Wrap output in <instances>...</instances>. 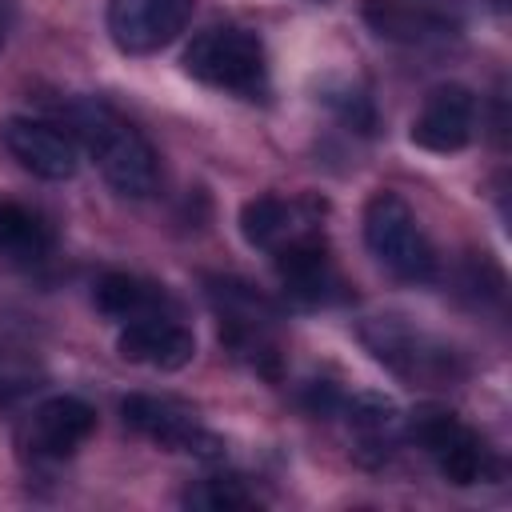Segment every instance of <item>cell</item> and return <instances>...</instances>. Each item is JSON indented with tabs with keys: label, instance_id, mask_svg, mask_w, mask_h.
Wrapping results in <instances>:
<instances>
[{
	"label": "cell",
	"instance_id": "obj_10",
	"mask_svg": "<svg viewBox=\"0 0 512 512\" xmlns=\"http://www.w3.org/2000/svg\"><path fill=\"white\" fill-rule=\"evenodd\" d=\"M96 428V408L80 396H48L24 424V448L32 460H68Z\"/></svg>",
	"mask_w": 512,
	"mask_h": 512
},
{
	"label": "cell",
	"instance_id": "obj_17",
	"mask_svg": "<svg viewBox=\"0 0 512 512\" xmlns=\"http://www.w3.org/2000/svg\"><path fill=\"white\" fill-rule=\"evenodd\" d=\"M48 252H52V228L36 212H28L12 200H0V260L40 264Z\"/></svg>",
	"mask_w": 512,
	"mask_h": 512
},
{
	"label": "cell",
	"instance_id": "obj_7",
	"mask_svg": "<svg viewBox=\"0 0 512 512\" xmlns=\"http://www.w3.org/2000/svg\"><path fill=\"white\" fill-rule=\"evenodd\" d=\"M120 416L132 432H140L144 440L168 448V452H188L200 460H216L224 452V444L200 424V416L172 400V396H148V392H132L120 400Z\"/></svg>",
	"mask_w": 512,
	"mask_h": 512
},
{
	"label": "cell",
	"instance_id": "obj_13",
	"mask_svg": "<svg viewBox=\"0 0 512 512\" xmlns=\"http://www.w3.org/2000/svg\"><path fill=\"white\" fill-rule=\"evenodd\" d=\"M412 144L424 152H460L476 136V96L464 84L436 88L412 120Z\"/></svg>",
	"mask_w": 512,
	"mask_h": 512
},
{
	"label": "cell",
	"instance_id": "obj_16",
	"mask_svg": "<svg viewBox=\"0 0 512 512\" xmlns=\"http://www.w3.org/2000/svg\"><path fill=\"white\" fill-rule=\"evenodd\" d=\"M316 228L312 212H304L300 204L284 200V196H256L240 208V232L252 248H264V252H276L284 240L300 236Z\"/></svg>",
	"mask_w": 512,
	"mask_h": 512
},
{
	"label": "cell",
	"instance_id": "obj_5",
	"mask_svg": "<svg viewBox=\"0 0 512 512\" xmlns=\"http://www.w3.org/2000/svg\"><path fill=\"white\" fill-rule=\"evenodd\" d=\"M408 432L436 460L444 480L468 488V484H480L492 476V452L452 408H440V404L416 408L408 420Z\"/></svg>",
	"mask_w": 512,
	"mask_h": 512
},
{
	"label": "cell",
	"instance_id": "obj_15",
	"mask_svg": "<svg viewBox=\"0 0 512 512\" xmlns=\"http://www.w3.org/2000/svg\"><path fill=\"white\" fill-rule=\"evenodd\" d=\"M92 300H96V308L104 316H112L120 324L140 320V316H156V312H176V300L168 296L164 284L132 276V272H104L96 280Z\"/></svg>",
	"mask_w": 512,
	"mask_h": 512
},
{
	"label": "cell",
	"instance_id": "obj_1",
	"mask_svg": "<svg viewBox=\"0 0 512 512\" xmlns=\"http://www.w3.org/2000/svg\"><path fill=\"white\" fill-rule=\"evenodd\" d=\"M68 116H72V128H76L84 152L92 156L100 176L120 196L144 200L160 188V156H156L152 140L128 116H120L104 100H76L68 108Z\"/></svg>",
	"mask_w": 512,
	"mask_h": 512
},
{
	"label": "cell",
	"instance_id": "obj_8",
	"mask_svg": "<svg viewBox=\"0 0 512 512\" xmlns=\"http://www.w3.org/2000/svg\"><path fill=\"white\" fill-rule=\"evenodd\" d=\"M196 0H108V36L128 56L168 48L192 20Z\"/></svg>",
	"mask_w": 512,
	"mask_h": 512
},
{
	"label": "cell",
	"instance_id": "obj_3",
	"mask_svg": "<svg viewBox=\"0 0 512 512\" xmlns=\"http://www.w3.org/2000/svg\"><path fill=\"white\" fill-rule=\"evenodd\" d=\"M184 72L216 92H232L244 100L268 96V52L264 40L248 28L224 24L192 36L184 48Z\"/></svg>",
	"mask_w": 512,
	"mask_h": 512
},
{
	"label": "cell",
	"instance_id": "obj_12",
	"mask_svg": "<svg viewBox=\"0 0 512 512\" xmlns=\"http://www.w3.org/2000/svg\"><path fill=\"white\" fill-rule=\"evenodd\" d=\"M116 348L132 364L176 372L196 356V336H192V328L180 324L176 312H156V316L128 320L116 336Z\"/></svg>",
	"mask_w": 512,
	"mask_h": 512
},
{
	"label": "cell",
	"instance_id": "obj_2",
	"mask_svg": "<svg viewBox=\"0 0 512 512\" xmlns=\"http://www.w3.org/2000/svg\"><path fill=\"white\" fill-rule=\"evenodd\" d=\"M208 300L220 316V344L248 364L252 372L276 380L280 376V312L240 276H204Z\"/></svg>",
	"mask_w": 512,
	"mask_h": 512
},
{
	"label": "cell",
	"instance_id": "obj_14",
	"mask_svg": "<svg viewBox=\"0 0 512 512\" xmlns=\"http://www.w3.org/2000/svg\"><path fill=\"white\" fill-rule=\"evenodd\" d=\"M364 20L376 36L400 40V44H428V40H444L456 32L448 16H440L436 8L412 4V0H364Z\"/></svg>",
	"mask_w": 512,
	"mask_h": 512
},
{
	"label": "cell",
	"instance_id": "obj_4",
	"mask_svg": "<svg viewBox=\"0 0 512 512\" xmlns=\"http://www.w3.org/2000/svg\"><path fill=\"white\" fill-rule=\"evenodd\" d=\"M364 244L396 280L428 284L436 276L432 240L424 236L416 212L396 192H376L364 204Z\"/></svg>",
	"mask_w": 512,
	"mask_h": 512
},
{
	"label": "cell",
	"instance_id": "obj_9",
	"mask_svg": "<svg viewBox=\"0 0 512 512\" xmlns=\"http://www.w3.org/2000/svg\"><path fill=\"white\" fill-rule=\"evenodd\" d=\"M276 272H280V284L292 300L300 304H328L340 296V276L332 268V256H328V240L320 228H308L292 240H284L276 252Z\"/></svg>",
	"mask_w": 512,
	"mask_h": 512
},
{
	"label": "cell",
	"instance_id": "obj_11",
	"mask_svg": "<svg viewBox=\"0 0 512 512\" xmlns=\"http://www.w3.org/2000/svg\"><path fill=\"white\" fill-rule=\"evenodd\" d=\"M4 144L8 152L40 180H72L80 168V148L76 136L64 132L52 120H36V116H12L4 124Z\"/></svg>",
	"mask_w": 512,
	"mask_h": 512
},
{
	"label": "cell",
	"instance_id": "obj_18",
	"mask_svg": "<svg viewBox=\"0 0 512 512\" xmlns=\"http://www.w3.org/2000/svg\"><path fill=\"white\" fill-rule=\"evenodd\" d=\"M184 504L204 512H240V508H256V492H248L240 476H208L184 492Z\"/></svg>",
	"mask_w": 512,
	"mask_h": 512
},
{
	"label": "cell",
	"instance_id": "obj_19",
	"mask_svg": "<svg viewBox=\"0 0 512 512\" xmlns=\"http://www.w3.org/2000/svg\"><path fill=\"white\" fill-rule=\"evenodd\" d=\"M0 36H4V32H0Z\"/></svg>",
	"mask_w": 512,
	"mask_h": 512
},
{
	"label": "cell",
	"instance_id": "obj_6",
	"mask_svg": "<svg viewBox=\"0 0 512 512\" xmlns=\"http://www.w3.org/2000/svg\"><path fill=\"white\" fill-rule=\"evenodd\" d=\"M364 344L372 348V356L380 364H388L396 376L412 380V384H448L456 376V356L452 348H444L440 340H432L428 332L404 324L400 316H372L360 328Z\"/></svg>",
	"mask_w": 512,
	"mask_h": 512
}]
</instances>
